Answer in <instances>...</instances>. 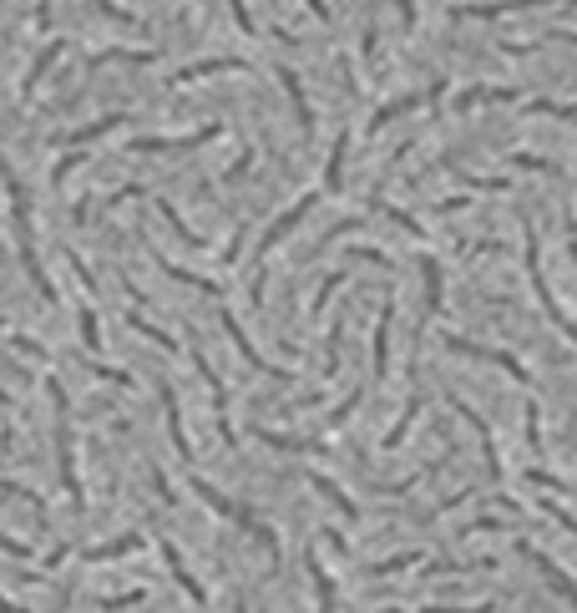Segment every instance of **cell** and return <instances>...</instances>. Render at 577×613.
<instances>
[{
    "mask_svg": "<svg viewBox=\"0 0 577 613\" xmlns=\"http://www.w3.org/2000/svg\"><path fill=\"white\" fill-rule=\"evenodd\" d=\"M46 396H51V406H56V462H61V487H66V497H71V507H76V512H87V492H81V477H76L71 401H66V391H61V380H56V375H46Z\"/></svg>",
    "mask_w": 577,
    "mask_h": 613,
    "instance_id": "6da1fadb",
    "label": "cell"
},
{
    "mask_svg": "<svg viewBox=\"0 0 577 613\" xmlns=\"http://www.w3.org/2000/svg\"><path fill=\"white\" fill-rule=\"evenodd\" d=\"M512 548H517V553H522V558H527V563H532V568H537V573L547 578V588H552V593H562V598H567V608L577 613V583H572V578H567V573H562V568H557V563H552L547 553H537V548H532L527 538H517Z\"/></svg>",
    "mask_w": 577,
    "mask_h": 613,
    "instance_id": "7a4b0ae2",
    "label": "cell"
},
{
    "mask_svg": "<svg viewBox=\"0 0 577 613\" xmlns=\"http://www.w3.org/2000/svg\"><path fill=\"white\" fill-rule=\"evenodd\" d=\"M446 401H451V406H456V416H461V421H466V426L476 431V441H481V456H486V482L497 487V482H502V456H497V441H491V431H486L481 411H471V406H466L461 396H446Z\"/></svg>",
    "mask_w": 577,
    "mask_h": 613,
    "instance_id": "3957f363",
    "label": "cell"
},
{
    "mask_svg": "<svg viewBox=\"0 0 577 613\" xmlns=\"http://www.w3.org/2000/svg\"><path fill=\"white\" fill-rule=\"evenodd\" d=\"M157 396H162V411H168V436H173V451L183 456V467L193 462V446H188V431H183V411H178V391L168 380H157Z\"/></svg>",
    "mask_w": 577,
    "mask_h": 613,
    "instance_id": "277c9868",
    "label": "cell"
},
{
    "mask_svg": "<svg viewBox=\"0 0 577 613\" xmlns=\"http://www.w3.org/2000/svg\"><path fill=\"white\" fill-rule=\"evenodd\" d=\"M147 538H142V532H127V538H117V543H102V548H87V553H81V558H87V563H112V558H127V553H137Z\"/></svg>",
    "mask_w": 577,
    "mask_h": 613,
    "instance_id": "5b68a950",
    "label": "cell"
},
{
    "mask_svg": "<svg viewBox=\"0 0 577 613\" xmlns=\"http://www.w3.org/2000/svg\"><path fill=\"white\" fill-rule=\"evenodd\" d=\"M162 558H168V568H173V578L183 583V593H188L193 603H203V583H198V578H193V573L183 568V558H178V548H173L168 538H162Z\"/></svg>",
    "mask_w": 577,
    "mask_h": 613,
    "instance_id": "8992f818",
    "label": "cell"
},
{
    "mask_svg": "<svg viewBox=\"0 0 577 613\" xmlns=\"http://www.w3.org/2000/svg\"><path fill=\"white\" fill-rule=\"evenodd\" d=\"M304 568H309V578H314V588H319V613H335V588H329V573L319 568L314 553L304 558Z\"/></svg>",
    "mask_w": 577,
    "mask_h": 613,
    "instance_id": "52a82bcc",
    "label": "cell"
},
{
    "mask_svg": "<svg viewBox=\"0 0 577 613\" xmlns=\"http://www.w3.org/2000/svg\"><path fill=\"white\" fill-rule=\"evenodd\" d=\"M309 487H319V492H324V497H329V502H335V507H340V512H345V517H350V522H355V517H360V507H355V502H350V497H345V492H340V487H335V482H329V477H319V472H314V477H309Z\"/></svg>",
    "mask_w": 577,
    "mask_h": 613,
    "instance_id": "ba28073f",
    "label": "cell"
},
{
    "mask_svg": "<svg viewBox=\"0 0 577 613\" xmlns=\"http://www.w3.org/2000/svg\"><path fill=\"white\" fill-rule=\"evenodd\" d=\"M542 512H547V517H557V527H567V532H572V538H577V517H572V512H567L562 502H552V497H542Z\"/></svg>",
    "mask_w": 577,
    "mask_h": 613,
    "instance_id": "9c48e42d",
    "label": "cell"
},
{
    "mask_svg": "<svg viewBox=\"0 0 577 613\" xmlns=\"http://www.w3.org/2000/svg\"><path fill=\"white\" fill-rule=\"evenodd\" d=\"M416 558H421V553H400V558H385V563H375L370 573H400V568H410Z\"/></svg>",
    "mask_w": 577,
    "mask_h": 613,
    "instance_id": "30bf717a",
    "label": "cell"
},
{
    "mask_svg": "<svg viewBox=\"0 0 577 613\" xmlns=\"http://www.w3.org/2000/svg\"><path fill=\"white\" fill-rule=\"evenodd\" d=\"M0 553H11V558H31V548H26V543H16V538H6V532H0Z\"/></svg>",
    "mask_w": 577,
    "mask_h": 613,
    "instance_id": "8fae6325",
    "label": "cell"
},
{
    "mask_svg": "<svg viewBox=\"0 0 577 613\" xmlns=\"http://www.w3.org/2000/svg\"><path fill=\"white\" fill-rule=\"evenodd\" d=\"M497 603H481V608H421V613H491Z\"/></svg>",
    "mask_w": 577,
    "mask_h": 613,
    "instance_id": "7c38bea8",
    "label": "cell"
},
{
    "mask_svg": "<svg viewBox=\"0 0 577 613\" xmlns=\"http://www.w3.org/2000/svg\"><path fill=\"white\" fill-rule=\"evenodd\" d=\"M0 613H26V608H16V603H6V598H0Z\"/></svg>",
    "mask_w": 577,
    "mask_h": 613,
    "instance_id": "4fadbf2b",
    "label": "cell"
},
{
    "mask_svg": "<svg viewBox=\"0 0 577 613\" xmlns=\"http://www.w3.org/2000/svg\"><path fill=\"white\" fill-rule=\"evenodd\" d=\"M238 613H249V608H243V603H238Z\"/></svg>",
    "mask_w": 577,
    "mask_h": 613,
    "instance_id": "5bb4252c",
    "label": "cell"
}]
</instances>
